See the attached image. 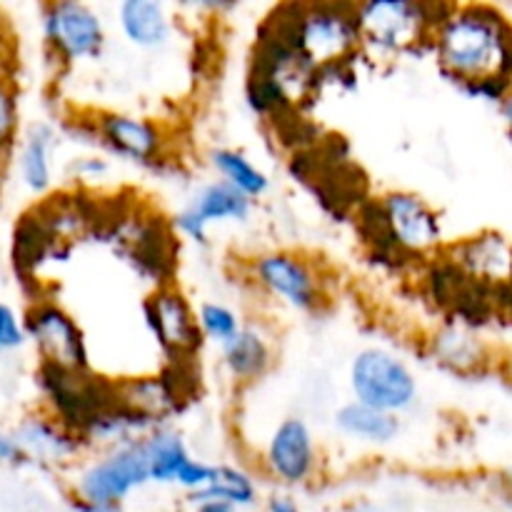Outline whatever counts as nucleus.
<instances>
[{
    "mask_svg": "<svg viewBox=\"0 0 512 512\" xmlns=\"http://www.w3.org/2000/svg\"><path fill=\"white\" fill-rule=\"evenodd\" d=\"M430 53L460 90L485 80L512 88V20L495 5H450L433 30Z\"/></svg>",
    "mask_w": 512,
    "mask_h": 512,
    "instance_id": "nucleus-1",
    "label": "nucleus"
},
{
    "mask_svg": "<svg viewBox=\"0 0 512 512\" xmlns=\"http://www.w3.org/2000/svg\"><path fill=\"white\" fill-rule=\"evenodd\" d=\"M358 225L378 260H430L445 248L440 213L410 190H388L368 200L358 210Z\"/></svg>",
    "mask_w": 512,
    "mask_h": 512,
    "instance_id": "nucleus-2",
    "label": "nucleus"
},
{
    "mask_svg": "<svg viewBox=\"0 0 512 512\" xmlns=\"http://www.w3.org/2000/svg\"><path fill=\"white\" fill-rule=\"evenodd\" d=\"M265 20L313 70L333 68L360 55L355 3H285Z\"/></svg>",
    "mask_w": 512,
    "mask_h": 512,
    "instance_id": "nucleus-3",
    "label": "nucleus"
},
{
    "mask_svg": "<svg viewBox=\"0 0 512 512\" xmlns=\"http://www.w3.org/2000/svg\"><path fill=\"white\" fill-rule=\"evenodd\" d=\"M450 5L420 0H368L355 3L360 55L375 63L430 53V38Z\"/></svg>",
    "mask_w": 512,
    "mask_h": 512,
    "instance_id": "nucleus-4",
    "label": "nucleus"
},
{
    "mask_svg": "<svg viewBox=\"0 0 512 512\" xmlns=\"http://www.w3.org/2000/svg\"><path fill=\"white\" fill-rule=\"evenodd\" d=\"M348 383L355 403L398 415V418L413 410L420 395L418 378L410 365L385 348L358 350L350 363Z\"/></svg>",
    "mask_w": 512,
    "mask_h": 512,
    "instance_id": "nucleus-5",
    "label": "nucleus"
},
{
    "mask_svg": "<svg viewBox=\"0 0 512 512\" xmlns=\"http://www.w3.org/2000/svg\"><path fill=\"white\" fill-rule=\"evenodd\" d=\"M40 30L50 58L63 68L98 60L108 45L105 20L80 0H53L40 8Z\"/></svg>",
    "mask_w": 512,
    "mask_h": 512,
    "instance_id": "nucleus-6",
    "label": "nucleus"
},
{
    "mask_svg": "<svg viewBox=\"0 0 512 512\" xmlns=\"http://www.w3.org/2000/svg\"><path fill=\"white\" fill-rule=\"evenodd\" d=\"M38 388L45 400V413L53 415L60 425L80 435V430L93 420L100 410L118 403V388L110 380L98 378L90 370L55 368L38 365Z\"/></svg>",
    "mask_w": 512,
    "mask_h": 512,
    "instance_id": "nucleus-7",
    "label": "nucleus"
},
{
    "mask_svg": "<svg viewBox=\"0 0 512 512\" xmlns=\"http://www.w3.org/2000/svg\"><path fill=\"white\" fill-rule=\"evenodd\" d=\"M150 483L148 460L140 440L120 448L100 450L95 458L85 460L70 483V498L88 503L123 505L133 493Z\"/></svg>",
    "mask_w": 512,
    "mask_h": 512,
    "instance_id": "nucleus-8",
    "label": "nucleus"
},
{
    "mask_svg": "<svg viewBox=\"0 0 512 512\" xmlns=\"http://www.w3.org/2000/svg\"><path fill=\"white\" fill-rule=\"evenodd\" d=\"M250 280L268 298L298 313H318L325 303V280L318 265L293 250H268L250 260Z\"/></svg>",
    "mask_w": 512,
    "mask_h": 512,
    "instance_id": "nucleus-9",
    "label": "nucleus"
},
{
    "mask_svg": "<svg viewBox=\"0 0 512 512\" xmlns=\"http://www.w3.org/2000/svg\"><path fill=\"white\" fill-rule=\"evenodd\" d=\"M25 335L33 343L40 363L55 368L90 370V353L85 335L73 315L53 298H33L23 313Z\"/></svg>",
    "mask_w": 512,
    "mask_h": 512,
    "instance_id": "nucleus-10",
    "label": "nucleus"
},
{
    "mask_svg": "<svg viewBox=\"0 0 512 512\" xmlns=\"http://www.w3.org/2000/svg\"><path fill=\"white\" fill-rule=\"evenodd\" d=\"M143 320L168 363H193L203 348L195 308L175 285L155 288L145 298Z\"/></svg>",
    "mask_w": 512,
    "mask_h": 512,
    "instance_id": "nucleus-11",
    "label": "nucleus"
},
{
    "mask_svg": "<svg viewBox=\"0 0 512 512\" xmlns=\"http://www.w3.org/2000/svg\"><path fill=\"white\" fill-rule=\"evenodd\" d=\"M90 120L95 145L113 158L150 170L168 160V135L155 120L125 110H100Z\"/></svg>",
    "mask_w": 512,
    "mask_h": 512,
    "instance_id": "nucleus-12",
    "label": "nucleus"
},
{
    "mask_svg": "<svg viewBox=\"0 0 512 512\" xmlns=\"http://www.w3.org/2000/svg\"><path fill=\"white\" fill-rule=\"evenodd\" d=\"M263 473L285 488H303L318 475L320 450L313 428L298 415H288L273 428L260 455Z\"/></svg>",
    "mask_w": 512,
    "mask_h": 512,
    "instance_id": "nucleus-13",
    "label": "nucleus"
},
{
    "mask_svg": "<svg viewBox=\"0 0 512 512\" xmlns=\"http://www.w3.org/2000/svg\"><path fill=\"white\" fill-rule=\"evenodd\" d=\"M253 205V200H248L223 180H208L175 213L173 228L190 243L208 245L213 225L248 223V218L253 215Z\"/></svg>",
    "mask_w": 512,
    "mask_h": 512,
    "instance_id": "nucleus-14",
    "label": "nucleus"
},
{
    "mask_svg": "<svg viewBox=\"0 0 512 512\" xmlns=\"http://www.w3.org/2000/svg\"><path fill=\"white\" fill-rule=\"evenodd\" d=\"M443 255L470 283L490 290L512 285V243L495 230H483L453 245H445Z\"/></svg>",
    "mask_w": 512,
    "mask_h": 512,
    "instance_id": "nucleus-15",
    "label": "nucleus"
},
{
    "mask_svg": "<svg viewBox=\"0 0 512 512\" xmlns=\"http://www.w3.org/2000/svg\"><path fill=\"white\" fill-rule=\"evenodd\" d=\"M58 143V130L45 120H35L20 130V138L10 158H13L15 178L25 193L43 198L53 190Z\"/></svg>",
    "mask_w": 512,
    "mask_h": 512,
    "instance_id": "nucleus-16",
    "label": "nucleus"
},
{
    "mask_svg": "<svg viewBox=\"0 0 512 512\" xmlns=\"http://www.w3.org/2000/svg\"><path fill=\"white\" fill-rule=\"evenodd\" d=\"M18 438L20 448H23L25 458L30 465H40V468H63V465L78 463L83 450V440L60 425L53 415L30 413L25 415L13 430Z\"/></svg>",
    "mask_w": 512,
    "mask_h": 512,
    "instance_id": "nucleus-17",
    "label": "nucleus"
},
{
    "mask_svg": "<svg viewBox=\"0 0 512 512\" xmlns=\"http://www.w3.org/2000/svg\"><path fill=\"white\" fill-rule=\"evenodd\" d=\"M115 18L120 35L138 50H163L173 40L175 20L158 0H123Z\"/></svg>",
    "mask_w": 512,
    "mask_h": 512,
    "instance_id": "nucleus-18",
    "label": "nucleus"
},
{
    "mask_svg": "<svg viewBox=\"0 0 512 512\" xmlns=\"http://www.w3.org/2000/svg\"><path fill=\"white\" fill-rule=\"evenodd\" d=\"M220 360L230 380L243 385L258 383L275 363L273 343L258 325L243 323L228 343L220 345Z\"/></svg>",
    "mask_w": 512,
    "mask_h": 512,
    "instance_id": "nucleus-19",
    "label": "nucleus"
},
{
    "mask_svg": "<svg viewBox=\"0 0 512 512\" xmlns=\"http://www.w3.org/2000/svg\"><path fill=\"white\" fill-rule=\"evenodd\" d=\"M335 428L345 438L355 440V443L385 448V445H393L400 438L403 423H400L398 415L383 413V410L348 400V403H343L335 410Z\"/></svg>",
    "mask_w": 512,
    "mask_h": 512,
    "instance_id": "nucleus-20",
    "label": "nucleus"
},
{
    "mask_svg": "<svg viewBox=\"0 0 512 512\" xmlns=\"http://www.w3.org/2000/svg\"><path fill=\"white\" fill-rule=\"evenodd\" d=\"M428 353L433 363L455 373H473L483 368L488 360V348L470 330L458 328V325H445L435 330L428 340Z\"/></svg>",
    "mask_w": 512,
    "mask_h": 512,
    "instance_id": "nucleus-21",
    "label": "nucleus"
},
{
    "mask_svg": "<svg viewBox=\"0 0 512 512\" xmlns=\"http://www.w3.org/2000/svg\"><path fill=\"white\" fill-rule=\"evenodd\" d=\"M140 448H143L145 460H148L150 483L155 485H173L180 468L193 458L188 445H185L183 435L178 430L168 428V425L143 435L140 438Z\"/></svg>",
    "mask_w": 512,
    "mask_h": 512,
    "instance_id": "nucleus-22",
    "label": "nucleus"
},
{
    "mask_svg": "<svg viewBox=\"0 0 512 512\" xmlns=\"http://www.w3.org/2000/svg\"><path fill=\"white\" fill-rule=\"evenodd\" d=\"M210 168L218 173V180L228 183L248 200H260L270 190V178L250 155L235 148H215L208 155Z\"/></svg>",
    "mask_w": 512,
    "mask_h": 512,
    "instance_id": "nucleus-23",
    "label": "nucleus"
},
{
    "mask_svg": "<svg viewBox=\"0 0 512 512\" xmlns=\"http://www.w3.org/2000/svg\"><path fill=\"white\" fill-rule=\"evenodd\" d=\"M200 498L223 500V503L233 505L235 510H248L258 503L260 490H258V483H255V478L248 473V470L238 468V465H215L208 488L200 490V493L195 495H188L185 500H200Z\"/></svg>",
    "mask_w": 512,
    "mask_h": 512,
    "instance_id": "nucleus-24",
    "label": "nucleus"
},
{
    "mask_svg": "<svg viewBox=\"0 0 512 512\" xmlns=\"http://www.w3.org/2000/svg\"><path fill=\"white\" fill-rule=\"evenodd\" d=\"M195 318H198V328L203 340H210L220 348L223 343H228L240 328H243V320L235 313L230 305L215 303V300H208V303L200 305L195 310Z\"/></svg>",
    "mask_w": 512,
    "mask_h": 512,
    "instance_id": "nucleus-25",
    "label": "nucleus"
},
{
    "mask_svg": "<svg viewBox=\"0 0 512 512\" xmlns=\"http://www.w3.org/2000/svg\"><path fill=\"white\" fill-rule=\"evenodd\" d=\"M20 100L18 90L5 75H0V165L13 155L20 138Z\"/></svg>",
    "mask_w": 512,
    "mask_h": 512,
    "instance_id": "nucleus-26",
    "label": "nucleus"
},
{
    "mask_svg": "<svg viewBox=\"0 0 512 512\" xmlns=\"http://www.w3.org/2000/svg\"><path fill=\"white\" fill-rule=\"evenodd\" d=\"M25 343H28V335H25L23 313L0 300V355L15 353Z\"/></svg>",
    "mask_w": 512,
    "mask_h": 512,
    "instance_id": "nucleus-27",
    "label": "nucleus"
},
{
    "mask_svg": "<svg viewBox=\"0 0 512 512\" xmlns=\"http://www.w3.org/2000/svg\"><path fill=\"white\" fill-rule=\"evenodd\" d=\"M213 468H215V465L203 463V460H198V458H190L188 463L180 468V473L175 475L173 485H175V488L183 490L185 498H188V495L200 493V490L208 488L210 478H213Z\"/></svg>",
    "mask_w": 512,
    "mask_h": 512,
    "instance_id": "nucleus-28",
    "label": "nucleus"
},
{
    "mask_svg": "<svg viewBox=\"0 0 512 512\" xmlns=\"http://www.w3.org/2000/svg\"><path fill=\"white\" fill-rule=\"evenodd\" d=\"M70 170H73L75 180H80V183H90V180H103L105 175L110 173V163L108 158H103V155H80V158H73V163H70Z\"/></svg>",
    "mask_w": 512,
    "mask_h": 512,
    "instance_id": "nucleus-29",
    "label": "nucleus"
},
{
    "mask_svg": "<svg viewBox=\"0 0 512 512\" xmlns=\"http://www.w3.org/2000/svg\"><path fill=\"white\" fill-rule=\"evenodd\" d=\"M0 465H8V468H23V465H30L13 430L0 428Z\"/></svg>",
    "mask_w": 512,
    "mask_h": 512,
    "instance_id": "nucleus-30",
    "label": "nucleus"
},
{
    "mask_svg": "<svg viewBox=\"0 0 512 512\" xmlns=\"http://www.w3.org/2000/svg\"><path fill=\"white\" fill-rule=\"evenodd\" d=\"M265 512H303V508L290 495L275 493L265 500Z\"/></svg>",
    "mask_w": 512,
    "mask_h": 512,
    "instance_id": "nucleus-31",
    "label": "nucleus"
},
{
    "mask_svg": "<svg viewBox=\"0 0 512 512\" xmlns=\"http://www.w3.org/2000/svg\"><path fill=\"white\" fill-rule=\"evenodd\" d=\"M188 505L193 512H240V510H235L233 505L223 503V500H213V498L188 500Z\"/></svg>",
    "mask_w": 512,
    "mask_h": 512,
    "instance_id": "nucleus-32",
    "label": "nucleus"
},
{
    "mask_svg": "<svg viewBox=\"0 0 512 512\" xmlns=\"http://www.w3.org/2000/svg\"><path fill=\"white\" fill-rule=\"evenodd\" d=\"M70 512H125V508H123V505L88 503V500L70 498Z\"/></svg>",
    "mask_w": 512,
    "mask_h": 512,
    "instance_id": "nucleus-33",
    "label": "nucleus"
},
{
    "mask_svg": "<svg viewBox=\"0 0 512 512\" xmlns=\"http://www.w3.org/2000/svg\"><path fill=\"white\" fill-rule=\"evenodd\" d=\"M500 110H503L505 128H508V138H510V143H512V93L503 100V103H500Z\"/></svg>",
    "mask_w": 512,
    "mask_h": 512,
    "instance_id": "nucleus-34",
    "label": "nucleus"
},
{
    "mask_svg": "<svg viewBox=\"0 0 512 512\" xmlns=\"http://www.w3.org/2000/svg\"><path fill=\"white\" fill-rule=\"evenodd\" d=\"M0 180H3V165H0Z\"/></svg>",
    "mask_w": 512,
    "mask_h": 512,
    "instance_id": "nucleus-35",
    "label": "nucleus"
}]
</instances>
